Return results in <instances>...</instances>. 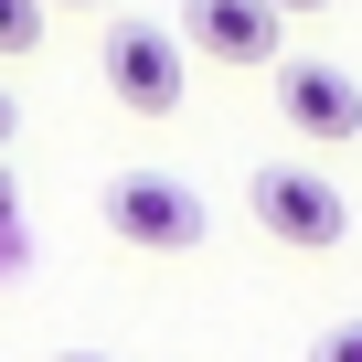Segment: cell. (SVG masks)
Segmentation results:
<instances>
[{"label":"cell","mask_w":362,"mask_h":362,"mask_svg":"<svg viewBox=\"0 0 362 362\" xmlns=\"http://www.w3.org/2000/svg\"><path fill=\"white\" fill-rule=\"evenodd\" d=\"M96 64H107V86H117V107H139V117H170L181 107V33H160V22H107V43H96Z\"/></svg>","instance_id":"3"},{"label":"cell","mask_w":362,"mask_h":362,"mask_svg":"<svg viewBox=\"0 0 362 362\" xmlns=\"http://www.w3.org/2000/svg\"><path fill=\"white\" fill-rule=\"evenodd\" d=\"M11 128H22V107H11V96H0V149H11Z\"/></svg>","instance_id":"9"},{"label":"cell","mask_w":362,"mask_h":362,"mask_svg":"<svg viewBox=\"0 0 362 362\" xmlns=\"http://www.w3.org/2000/svg\"><path fill=\"white\" fill-rule=\"evenodd\" d=\"M277 117L298 139H362V86L341 64H277Z\"/></svg>","instance_id":"5"},{"label":"cell","mask_w":362,"mask_h":362,"mask_svg":"<svg viewBox=\"0 0 362 362\" xmlns=\"http://www.w3.org/2000/svg\"><path fill=\"white\" fill-rule=\"evenodd\" d=\"M0 214H11V170H0Z\"/></svg>","instance_id":"11"},{"label":"cell","mask_w":362,"mask_h":362,"mask_svg":"<svg viewBox=\"0 0 362 362\" xmlns=\"http://www.w3.org/2000/svg\"><path fill=\"white\" fill-rule=\"evenodd\" d=\"M181 54H203V64H277V11L267 0H181Z\"/></svg>","instance_id":"4"},{"label":"cell","mask_w":362,"mask_h":362,"mask_svg":"<svg viewBox=\"0 0 362 362\" xmlns=\"http://www.w3.org/2000/svg\"><path fill=\"white\" fill-rule=\"evenodd\" d=\"M309 362H362V320H341V330H320V351Z\"/></svg>","instance_id":"7"},{"label":"cell","mask_w":362,"mask_h":362,"mask_svg":"<svg viewBox=\"0 0 362 362\" xmlns=\"http://www.w3.org/2000/svg\"><path fill=\"white\" fill-rule=\"evenodd\" d=\"M43 11H107V0H43Z\"/></svg>","instance_id":"10"},{"label":"cell","mask_w":362,"mask_h":362,"mask_svg":"<svg viewBox=\"0 0 362 362\" xmlns=\"http://www.w3.org/2000/svg\"><path fill=\"white\" fill-rule=\"evenodd\" d=\"M267 11H277V22H288V11H330V0H267Z\"/></svg>","instance_id":"8"},{"label":"cell","mask_w":362,"mask_h":362,"mask_svg":"<svg viewBox=\"0 0 362 362\" xmlns=\"http://www.w3.org/2000/svg\"><path fill=\"white\" fill-rule=\"evenodd\" d=\"M43 43V0H0V54H33Z\"/></svg>","instance_id":"6"},{"label":"cell","mask_w":362,"mask_h":362,"mask_svg":"<svg viewBox=\"0 0 362 362\" xmlns=\"http://www.w3.org/2000/svg\"><path fill=\"white\" fill-rule=\"evenodd\" d=\"M96 214H107V235H128V245H149V256H192V245L214 235L203 192L170 181V170H117L107 192H96Z\"/></svg>","instance_id":"1"},{"label":"cell","mask_w":362,"mask_h":362,"mask_svg":"<svg viewBox=\"0 0 362 362\" xmlns=\"http://www.w3.org/2000/svg\"><path fill=\"white\" fill-rule=\"evenodd\" d=\"M245 203H256V224H267L277 245H298V256H320V245H341V235H351L341 181H320L309 160H267V170L245 181Z\"/></svg>","instance_id":"2"},{"label":"cell","mask_w":362,"mask_h":362,"mask_svg":"<svg viewBox=\"0 0 362 362\" xmlns=\"http://www.w3.org/2000/svg\"><path fill=\"white\" fill-rule=\"evenodd\" d=\"M64 362H107V351H64Z\"/></svg>","instance_id":"12"}]
</instances>
